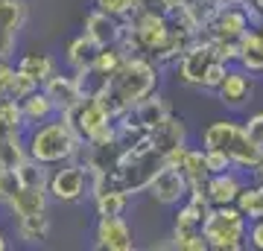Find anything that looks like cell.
I'll use <instances>...</instances> for the list:
<instances>
[{
  "label": "cell",
  "instance_id": "obj_1",
  "mask_svg": "<svg viewBox=\"0 0 263 251\" xmlns=\"http://www.w3.org/2000/svg\"><path fill=\"white\" fill-rule=\"evenodd\" d=\"M152 91H158V65L149 56H126L123 65L103 85L100 100L117 120L129 114L141 100H146Z\"/></svg>",
  "mask_w": 263,
  "mask_h": 251
},
{
  "label": "cell",
  "instance_id": "obj_2",
  "mask_svg": "<svg viewBox=\"0 0 263 251\" xmlns=\"http://www.w3.org/2000/svg\"><path fill=\"white\" fill-rule=\"evenodd\" d=\"M27 152L38 164L59 167L82 152V138L70 129V123L62 114H56V120H47L32 129V134L27 138Z\"/></svg>",
  "mask_w": 263,
  "mask_h": 251
},
{
  "label": "cell",
  "instance_id": "obj_3",
  "mask_svg": "<svg viewBox=\"0 0 263 251\" xmlns=\"http://www.w3.org/2000/svg\"><path fill=\"white\" fill-rule=\"evenodd\" d=\"M202 234L208 240V248L214 251H243L246 234H249V219L237 205H214L208 210L205 222H202Z\"/></svg>",
  "mask_w": 263,
  "mask_h": 251
},
{
  "label": "cell",
  "instance_id": "obj_4",
  "mask_svg": "<svg viewBox=\"0 0 263 251\" xmlns=\"http://www.w3.org/2000/svg\"><path fill=\"white\" fill-rule=\"evenodd\" d=\"M67 123H70V129L85 140L97 138L103 129H108L114 123V114L105 108V103L100 100V93H85L82 100L73 105V108H67L65 114H62Z\"/></svg>",
  "mask_w": 263,
  "mask_h": 251
},
{
  "label": "cell",
  "instance_id": "obj_5",
  "mask_svg": "<svg viewBox=\"0 0 263 251\" xmlns=\"http://www.w3.org/2000/svg\"><path fill=\"white\" fill-rule=\"evenodd\" d=\"M126 21H129L132 32H135L138 44H141L143 56H149V59L164 47V41L170 38V29H173V21L164 12H155V9H138Z\"/></svg>",
  "mask_w": 263,
  "mask_h": 251
},
{
  "label": "cell",
  "instance_id": "obj_6",
  "mask_svg": "<svg viewBox=\"0 0 263 251\" xmlns=\"http://www.w3.org/2000/svg\"><path fill=\"white\" fill-rule=\"evenodd\" d=\"M219 62V53H216L214 41H208L205 35H199L193 44L184 50L176 62V70H179V79L184 85H193V88H202L208 70Z\"/></svg>",
  "mask_w": 263,
  "mask_h": 251
},
{
  "label": "cell",
  "instance_id": "obj_7",
  "mask_svg": "<svg viewBox=\"0 0 263 251\" xmlns=\"http://www.w3.org/2000/svg\"><path fill=\"white\" fill-rule=\"evenodd\" d=\"M47 193L59 202H79L91 193V169L85 164H73V161L59 164L56 172H50Z\"/></svg>",
  "mask_w": 263,
  "mask_h": 251
},
{
  "label": "cell",
  "instance_id": "obj_8",
  "mask_svg": "<svg viewBox=\"0 0 263 251\" xmlns=\"http://www.w3.org/2000/svg\"><path fill=\"white\" fill-rule=\"evenodd\" d=\"M149 196L164 207H179L190 193V181L184 178L179 167H173V164H161V169L152 176L149 181Z\"/></svg>",
  "mask_w": 263,
  "mask_h": 251
},
{
  "label": "cell",
  "instance_id": "obj_9",
  "mask_svg": "<svg viewBox=\"0 0 263 251\" xmlns=\"http://www.w3.org/2000/svg\"><path fill=\"white\" fill-rule=\"evenodd\" d=\"M216 100L231 108V111H240L246 105L252 103V93H254V73H249L246 67L240 65H231L228 67L226 79L216 85Z\"/></svg>",
  "mask_w": 263,
  "mask_h": 251
},
{
  "label": "cell",
  "instance_id": "obj_10",
  "mask_svg": "<svg viewBox=\"0 0 263 251\" xmlns=\"http://www.w3.org/2000/svg\"><path fill=\"white\" fill-rule=\"evenodd\" d=\"M243 184H246L243 169L228 167V169H222V172H211L208 181L202 184V193H205V199L211 202V207L214 205H234L240 190H243Z\"/></svg>",
  "mask_w": 263,
  "mask_h": 251
},
{
  "label": "cell",
  "instance_id": "obj_11",
  "mask_svg": "<svg viewBox=\"0 0 263 251\" xmlns=\"http://www.w3.org/2000/svg\"><path fill=\"white\" fill-rule=\"evenodd\" d=\"M97 248L105 251H132L135 248V231L120 216H100L97 222Z\"/></svg>",
  "mask_w": 263,
  "mask_h": 251
},
{
  "label": "cell",
  "instance_id": "obj_12",
  "mask_svg": "<svg viewBox=\"0 0 263 251\" xmlns=\"http://www.w3.org/2000/svg\"><path fill=\"white\" fill-rule=\"evenodd\" d=\"M120 29H123V21L108 15L103 9H94L88 18H85V35L91 38V44L94 47H111L117 44V38H120Z\"/></svg>",
  "mask_w": 263,
  "mask_h": 251
},
{
  "label": "cell",
  "instance_id": "obj_13",
  "mask_svg": "<svg viewBox=\"0 0 263 251\" xmlns=\"http://www.w3.org/2000/svg\"><path fill=\"white\" fill-rule=\"evenodd\" d=\"M149 143L155 149H158L161 155L167 158L173 149H179V146H184L187 143V129H184V120L181 117H176V114H170L167 120H161L155 129H149Z\"/></svg>",
  "mask_w": 263,
  "mask_h": 251
},
{
  "label": "cell",
  "instance_id": "obj_14",
  "mask_svg": "<svg viewBox=\"0 0 263 251\" xmlns=\"http://www.w3.org/2000/svg\"><path fill=\"white\" fill-rule=\"evenodd\" d=\"M41 88H44V93L53 100L59 114H65L67 108H73V105L85 96L79 82H76V76H67V73H53Z\"/></svg>",
  "mask_w": 263,
  "mask_h": 251
},
{
  "label": "cell",
  "instance_id": "obj_15",
  "mask_svg": "<svg viewBox=\"0 0 263 251\" xmlns=\"http://www.w3.org/2000/svg\"><path fill=\"white\" fill-rule=\"evenodd\" d=\"M47 196H50L47 187H27V184H21L18 190H15V196L6 202V207H9L12 216L24 219V216H32V214L47 210Z\"/></svg>",
  "mask_w": 263,
  "mask_h": 251
},
{
  "label": "cell",
  "instance_id": "obj_16",
  "mask_svg": "<svg viewBox=\"0 0 263 251\" xmlns=\"http://www.w3.org/2000/svg\"><path fill=\"white\" fill-rule=\"evenodd\" d=\"M24 158H29L27 140L21 126H0V167H18Z\"/></svg>",
  "mask_w": 263,
  "mask_h": 251
},
{
  "label": "cell",
  "instance_id": "obj_17",
  "mask_svg": "<svg viewBox=\"0 0 263 251\" xmlns=\"http://www.w3.org/2000/svg\"><path fill=\"white\" fill-rule=\"evenodd\" d=\"M21 114H24V126H41V123L53 120L59 111L53 100L44 93V88H38V91H32L29 96L21 100Z\"/></svg>",
  "mask_w": 263,
  "mask_h": 251
},
{
  "label": "cell",
  "instance_id": "obj_18",
  "mask_svg": "<svg viewBox=\"0 0 263 251\" xmlns=\"http://www.w3.org/2000/svg\"><path fill=\"white\" fill-rule=\"evenodd\" d=\"M132 117H135V120L141 123L143 129L149 131V129H155V126H158L161 120H167L170 114V105H167V100H164V96H161L158 91H152L149 96H146V100H141V103L135 105V108H132Z\"/></svg>",
  "mask_w": 263,
  "mask_h": 251
},
{
  "label": "cell",
  "instance_id": "obj_19",
  "mask_svg": "<svg viewBox=\"0 0 263 251\" xmlns=\"http://www.w3.org/2000/svg\"><path fill=\"white\" fill-rule=\"evenodd\" d=\"M240 123L234 120H216L202 129V149H228L231 140L237 138Z\"/></svg>",
  "mask_w": 263,
  "mask_h": 251
},
{
  "label": "cell",
  "instance_id": "obj_20",
  "mask_svg": "<svg viewBox=\"0 0 263 251\" xmlns=\"http://www.w3.org/2000/svg\"><path fill=\"white\" fill-rule=\"evenodd\" d=\"M94 207L100 216H120L129 205V193H123L117 187H103V190H94Z\"/></svg>",
  "mask_w": 263,
  "mask_h": 251
},
{
  "label": "cell",
  "instance_id": "obj_21",
  "mask_svg": "<svg viewBox=\"0 0 263 251\" xmlns=\"http://www.w3.org/2000/svg\"><path fill=\"white\" fill-rule=\"evenodd\" d=\"M234 205L243 210V216L249 222H252V219H260L263 216V181H257V178H254L252 184L246 181Z\"/></svg>",
  "mask_w": 263,
  "mask_h": 251
},
{
  "label": "cell",
  "instance_id": "obj_22",
  "mask_svg": "<svg viewBox=\"0 0 263 251\" xmlns=\"http://www.w3.org/2000/svg\"><path fill=\"white\" fill-rule=\"evenodd\" d=\"M18 70H24V73H27L29 79H35L38 85H44L50 76L56 73V62H53V56H47V53H27V56L18 62Z\"/></svg>",
  "mask_w": 263,
  "mask_h": 251
},
{
  "label": "cell",
  "instance_id": "obj_23",
  "mask_svg": "<svg viewBox=\"0 0 263 251\" xmlns=\"http://www.w3.org/2000/svg\"><path fill=\"white\" fill-rule=\"evenodd\" d=\"M47 234H50V216H47V210L18 219V237L24 242H29V245L44 242V240H47Z\"/></svg>",
  "mask_w": 263,
  "mask_h": 251
},
{
  "label": "cell",
  "instance_id": "obj_24",
  "mask_svg": "<svg viewBox=\"0 0 263 251\" xmlns=\"http://www.w3.org/2000/svg\"><path fill=\"white\" fill-rule=\"evenodd\" d=\"M97 50H100V47L91 44V38L85 35V32H82L79 38H73V41H70V47H67V65L73 67V73H79V70H88V67L94 65Z\"/></svg>",
  "mask_w": 263,
  "mask_h": 251
},
{
  "label": "cell",
  "instance_id": "obj_25",
  "mask_svg": "<svg viewBox=\"0 0 263 251\" xmlns=\"http://www.w3.org/2000/svg\"><path fill=\"white\" fill-rule=\"evenodd\" d=\"M27 0H0V24L21 32L27 24Z\"/></svg>",
  "mask_w": 263,
  "mask_h": 251
},
{
  "label": "cell",
  "instance_id": "obj_26",
  "mask_svg": "<svg viewBox=\"0 0 263 251\" xmlns=\"http://www.w3.org/2000/svg\"><path fill=\"white\" fill-rule=\"evenodd\" d=\"M173 248L179 251H208L202 228H173Z\"/></svg>",
  "mask_w": 263,
  "mask_h": 251
},
{
  "label": "cell",
  "instance_id": "obj_27",
  "mask_svg": "<svg viewBox=\"0 0 263 251\" xmlns=\"http://www.w3.org/2000/svg\"><path fill=\"white\" fill-rule=\"evenodd\" d=\"M97 9H103L108 15H114V18L126 21L141 9V0H97Z\"/></svg>",
  "mask_w": 263,
  "mask_h": 251
},
{
  "label": "cell",
  "instance_id": "obj_28",
  "mask_svg": "<svg viewBox=\"0 0 263 251\" xmlns=\"http://www.w3.org/2000/svg\"><path fill=\"white\" fill-rule=\"evenodd\" d=\"M0 126H21L24 129V114L15 96H0Z\"/></svg>",
  "mask_w": 263,
  "mask_h": 251
},
{
  "label": "cell",
  "instance_id": "obj_29",
  "mask_svg": "<svg viewBox=\"0 0 263 251\" xmlns=\"http://www.w3.org/2000/svg\"><path fill=\"white\" fill-rule=\"evenodd\" d=\"M38 88H41V85L35 82V79H29L27 73H24V70H18V67H15V79H12V91H9V96H15V100H24V96H29V93L32 91H38Z\"/></svg>",
  "mask_w": 263,
  "mask_h": 251
},
{
  "label": "cell",
  "instance_id": "obj_30",
  "mask_svg": "<svg viewBox=\"0 0 263 251\" xmlns=\"http://www.w3.org/2000/svg\"><path fill=\"white\" fill-rule=\"evenodd\" d=\"M18 187H21V178H18V172H15V167L12 169L0 167V205H6L12 196H15Z\"/></svg>",
  "mask_w": 263,
  "mask_h": 251
},
{
  "label": "cell",
  "instance_id": "obj_31",
  "mask_svg": "<svg viewBox=\"0 0 263 251\" xmlns=\"http://www.w3.org/2000/svg\"><path fill=\"white\" fill-rule=\"evenodd\" d=\"M243 131L249 134L252 143H257V146L263 149V108H260V111H252L249 117H246V120H243Z\"/></svg>",
  "mask_w": 263,
  "mask_h": 251
},
{
  "label": "cell",
  "instance_id": "obj_32",
  "mask_svg": "<svg viewBox=\"0 0 263 251\" xmlns=\"http://www.w3.org/2000/svg\"><path fill=\"white\" fill-rule=\"evenodd\" d=\"M205 164H208V172H222V169L234 167L226 149H205Z\"/></svg>",
  "mask_w": 263,
  "mask_h": 251
},
{
  "label": "cell",
  "instance_id": "obj_33",
  "mask_svg": "<svg viewBox=\"0 0 263 251\" xmlns=\"http://www.w3.org/2000/svg\"><path fill=\"white\" fill-rule=\"evenodd\" d=\"M15 47H18V32L0 24V62H9L15 56Z\"/></svg>",
  "mask_w": 263,
  "mask_h": 251
},
{
  "label": "cell",
  "instance_id": "obj_34",
  "mask_svg": "<svg viewBox=\"0 0 263 251\" xmlns=\"http://www.w3.org/2000/svg\"><path fill=\"white\" fill-rule=\"evenodd\" d=\"M228 67H231V65H228L226 59H219V62H216V65L211 67V70H208V76H205V82H202V88H205V91H216V85L226 79Z\"/></svg>",
  "mask_w": 263,
  "mask_h": 251
},
{
  "label": "cell",
  "instance_id": "obj_35",
  "mask_svg": "<svg viewBox=\"0 0 263 251\" xmlns=\"http://www.w3.org/2000/svg\"><path fill=\"white\" fill-rule=\"evenodd\" d=\"M246 245L254 251H263V216L249 222V234H246Z\"/></svg>",
  "mask_w": 263,
  "mask_h": 251
},
{
  "label": "cell",
  "instance_id": "obj_36",
  "mask_svg": "<svg viewBox=\"0 0 263 251\" xmlns=\"http://www.w3.org/2000/svg\"><path fill=\"white\" fill-rule=\"evenodd\" d=\"M12 79H15V67L9 62H0V96H9Z\"/></svg>",
  "mask_w": 263,
  "mask_h": 251
},
{
  "label": "cell",
  "instance_id": "obj_37",
  "mask_svg": "<svg viewBox=\"0 0 263 251\" xmlns=\"http://www.w3.org/2000/svg\"><path fill=\"white\" fill-rule=\"evenodd\" d=\"M252 176L257 178V181H263V155H260V161H257V167L252 169Z\"/></svg>",
  "mask_w": 263,
  "mask_h": 251
},
{
  "label": "cell",
  "instance_id": "obj_38",
  "mask_svg": "<svg viewBox=\"0 0 263 251\" xmlns=\"http://www.w3.org/2000/svg\"><path fill=\"white\" fill-rule=\"evenodd\" d=\"M252 6H254V12H257V21L263 24V0H252Z\"/></svg>",
  "mask_w": 263,
  "mask_h": 251
},
{
  "label": "cell",
  "instance_id": "obj_39",
  "mask_svg": "<svg viewBox=\"0 0 263 251\" xmlns=\"http://www.w3.org/2000/svg\"><path fill=\"white\" fill-rule=\"evenodd\" d=\"M0 251H6V237L0 234Z\"/></svg>",
  "mask_w": 263,
  "mask_h": 251
},
{
  "label": "cell",
  "instance_id": "obj_40",
  "mask_svg": "<svg viewBox=\"0 0 263 251\" xmlns=\"http://www.w3.org/2000/svg\"><path fill=\"white\" fill-rule=\"evenodd\" d=\"M219 3H243V0H219Z\"/></svg>",
  "mask_w": 263,
  "mask_h": 251
}]
</instances>
